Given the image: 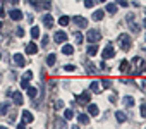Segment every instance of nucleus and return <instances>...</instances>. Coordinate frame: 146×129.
I'll use <instances>...</instances> for the list:
<instances>
[{"label": "nucleus", "mask_w": 146, "mask_h": 129, "mask_svg": "<svg viewBox=\"0 0 146 129\" xmlns=\"http://www.w3.org/2000/svg\"><path fill=\"white\" fill-rule=\"evenodd\" d=\"M14 64H16L17 67H24V66H26L24 55H23V53H14Z\"/></svg>", "instance_id": "423d86ee"}, {"label": "nucleus", "mask_w": 146, "mask_h": 129, "mask_svg": "<svg viewBox=\"0 0 146 129\" xmlns=\"http://www.w3.org/2000/svg\"><path fill=\"white\" fill-rule=\"evenodd\" d=\"M122 103L131 108V107H134V98H132V96H124V98H122Z\"/></svg>", "instance_id": "f3484780"}, {"label": "nucleus", "mask_w": 146, "mask_h": 129, "mask_svg": "<svg viewBox=\"0 0 146 129\" xmlns=\"http://www.w3.org/2000/svg\"><path fill=\"white\" fill-rule=\"evenodd\" d=\"M43 24H45L48 29L53 28V17H52L50 14H45V16H43Z\"/></svg>", "instance_id": "ddd939ff"}, {"label": "nucleus", "mask_w": 146, "mask_h": 129, "mask_svg": "<svg viewBox=\"0 0 146 129\" xmlns=\"http://www.w3.org/2000/svg\"><path fill=\"white\" fill-rule=\"evenodd\" d=\"M24 48H26V53H28V55H35V53L38 52V45H36L35 41H31V43H28V45H26Z\"/></svg>", "instance_id": "6e6552de"}, {"label": "nucleus", "mask_w": 146, "mask_h": 129, "mask_svg": "<svg viewBox=\"0 0 146 129\" xmlns=\"http://www.w3.org/2000/svg\"><path fill=\"white\" fill-rule=\"evenodd\" d=\"M0 29H2V21H0Z\"/></svg>", "instance_id": "de8ad7c7"}, {"label": "nucleus", "mask_w": 146, "mask_h": 129, "mask_svg": "<svg viewBox=\"0 0 146 129\" xmlns=\"http://www.w3.org/2000/svg\"><path fill=\"white\" fill-rule=\"evenodd\" d=\"M103 16H105L103 11H95V12H93V19H95V21H102Z\"/></svg>", "instance_id": "393cba45"}, {"label": "nucleus", "mask_w": 146, "mask_h": 129, "mask_svg": "<svg viewBox=\"0 0 146 129\" xmlns=\"http://www.w3.org/2000/svg\"><path fill=\"white\" fill-rule=\"evenodd\" d=\"M102 84H103L105 88H110V86H112V81H110V79H103V81H102Z\"/></svg>", "instance_id": "e433bc0d"}, {"label": "nucleus", "mask_w": 146, "mask_h": 129, "mask_svg": "<svg viewBox=\"0 0 146 129\" xmlns=\"http://www.w3.org/2000/svg\"><path fill=\"white\" fill-rule=\"evenodd\" d=\"M31 36H33L35 40L40 38V28H38V26H33V28H31Z\"/></svg>", "instance_id": "2f4dec72"}, {"label": "nucleus", "mask_w": 146, "mask_h": 129, "mask_svg": "<svg viewBox=\"0 0 146 129\" xmlns=\"http://www.w3.org/2000/svg\"><path fill=\"white\" fill-rule=\"evenodd\" d=\"M53 126H57V127H67V120H65V119H58V117H57V119L53 120Z\"/></svg>", "instance_id": "4be33fe9"}, {"label": "nucleus", "mask_w": 146, "mask_h": 129, "mask_svg": "<svg viewBox=\"0 0 146 129\" xmlns=\"http://www.w3.org/2000/svg\"><path fill=\"white\" fill-rule=\"evenodd\" d=\"M0 59H2V55H0Z\"/></svg>", "instance_id": "603ef678"}, {"label": "nucleus", "mask_w": 146, "mask_h": 129, "mask_svg": "<svg viewBox=\"0 0 146 129\" xmlns=\"http://www.w3.org/2000/svg\"><path fill=\"white\" fill-rule=\"evenodd\" d=\"M36 95H38V90H36L35 86H28V96H29V98H35Z\"/></svg>", "instance_id": "bb28decb"}, {"label": "nucleus", "mask_w": 146, "mask_h": 129, "mask_svg": "<svg viewBox=\"0 0 146 129\" xmlns=\"http://www.w3.org/2000/svg\"><path fill=\"white\" fill-rule=\"evenodd\" d=\"M24 78H26V79H31V78H33V72H31V71H28V72H26V76H24Z\"/></svg>", "instance_id": "37998d69"}, {"label": "nucleus", "mask_w": 146, "mask_h": 129, "mask_svg": "<svg viewBox=\"0 0 146 129\" xmlns=\"http://www.w3.org/2000/svg\"><path fill=\"white\" fill-rule=\"evenodd\" d=\"M78 120H79V124H83V126L90 124V117H88L86 114H79V115H78Z\"/></svg>", "instance_id": "a211bd4d"}, {"label": "nucleus", "mask_w": 146, "mask_h": 129, "mask_svg": "<svg viewBox=\"0 0 146 129\" xmlns=\"http://www.w3.org/2000/svg\"><path fill=\"white\" fill-rule=\"evenodd\" d=\"M141 117H146V103L141 105Z\"/></svg>", "instance_id": "58836bf2"}, {"label": "nucleus", "mask_w": 146, "mask_h": 129, "mask_svg": "<svg viewBox=\"0 0 146 129\" xmlns=\"http://www.w3.org/2000/svg\"><path fill=\"white\" fill-rule=\"evenodd\" d=\"M119 45H120V48H122L124 52H129V50H131V47H132V41H131L129 35L122 33V35L119 36Z\"/></svg>", "instance_id": "f03ea898"}, {"label": "nucleus", "mask_w": 146, "mask_h": 129, "mask_svg": "<svg viewBox=\"0 0 146 129\" xmlns=\"http://www.w3.org/2000/svg\"><path fill=\"white\" fill-rule=\"evenodd\" d=\"M4 16H5V11H4L2 7H0V17H4Z\"/></svg>", "instance_id": "a18cd8bd"}, {"label": "nucleus", "mask_w": 146, "mask_h": 129, "mask_svg": "<svg viewBox=\"0 0 146 129\" xmlns=\"http://www.w3.org/2000/svg\"><path fill=\"white\" fill-rule=\"evenodd\" d=\"M12 100H14L16 105H23V102H24V100H23V93H21V91H14V93H12Z\"/></svg>", "instance_id": "9d476101"}, {"label": "nucleus", "mask_w": 146, "mask_h": 129, "mask_svg": "<svg viewBox=\"0 0 146 129\" xmlns=\"http://www.w3.org/2000/svg\"><path fill=\"white\" fill-rule=\"evenodd\" d=\"M144 28H146V19H144Z\"/></svg>", "instance_id": "09e8293b"}, {"label": "nucleus", "mask_w": 146, "mask_h": 129, "mask_svg": "<svg viewBox=\"0 0 146 129\" xmlns=\"http://www.w3.org/2000/svg\"><path fill=\"white\" fill-rule=\"evenodd\" d=\"M115 117H117L119 122H125V120H127V115H125L122 110H117V112H115Z\"/></svg>", "instance_id": "412c9836"}, {"label": "nucleus", "mask_w": 146, "mask_h": 129, "mask_svg": "<svg viewBox=\"0 0 146 129\" xmlns=\"http://www.w3.org/2000/svg\"><path fill=\"white\" fill-rule=\"evenodd\" d=\"M100 38H102V33H100L98 29H91V31L88 33V41H90V43H98Z\"/></svg>", "instance_id": "20e7f679"}, {"label": "nucleus", "mask_w": 146, "mask_h": 129, "mask_svg": "<svg viewBox=\"0 0 146 129\" xmlns=\"http://www.w3.org/2000/svg\"><path fill=\"white\" fill-rule=\"evenodd\" d=\"M132 72L137 76V74H141V72H144V69H146V62L141 59V57H134L132 60Z\"/></svg>", "instance_id": "f257e3e1"}, {"label": "nucleus", "mask_w": 146, "mask_h": 129, "mask_svg": "<svg viewBox=\"0 0 146 129\" xmlns=\"http://www.w3.org/2000/svg\"><path fill=\"white\" fill-rule=\"evenodd\" d=\"M117 5H122V7H127V2H125V0H117Z\"/></svg>", "instance_id": "79ce46f5"}, {"label": "nucleus", "mask_w": 146, "mask_h": 129, "mask_svg": "<svg viewBox=\"0 0 146 129\" xmlns=\"http://www.w3.org/2000/svg\"><path fill=\"white\" fill-rule=\"evenodd\" d=\"M119 69H120V72H129V60H122Z\"/></svg>", "instance_id": "5701e85b"}, {"label": "nucleus", "mask_w": 146, "mask_h": 129, "mask_svg": "<svg viewBox=\"0 0 146 129\" xmlns=\"http://www.w3.org/2000/svg\"><path fill=\"white\" fill-rule=\"evenodd\" d=\"M53 108H55V110L64 108V102H62V100H57V102H55V105H53Z\"/></svg>", "instance_id": "473e14b6"}, {"label": "nucleus", "mask_w": 146, "mask_h": 129, "mask_svg": "<svg viewBox=\"0 0 146 129\" xmlns=\"http://www.w3.org/2000/svg\"><path fill=\"white\" fill-rule=\"evenodd\" d=\"M69 23H70V17H67V16H62V17L58 19V24H60V26H67Z\"/></svg>", "instance_id": "7c9ffc66"}, {"label": "nucleus", "mask_w": 146, "mask_h": 129, "mask_svg": "<svg viewBox=\"0 0 146 129\" xmlns=\"http://www.w3.org/2000/svg\"><path fill=\"white\" fill-rule=\"evenodd\" d=\"M115 55V50H113V47L108 43L107 47H105V50H103V53H102V57H103V60H107V59H112Z\"/></svg>", "instance_id": "39448f33"}, {"label": "nucleus", "mask_w": 146, "mask_h": 129, "mask_svg": "<svg viewBox=\"0 0 146 129\" xmlns=\"http://www.w3.org/2000/svg\"><path fill=\"white\" fill-rule=\"evenodd\" d=\"M86 71H88V74H95L96 72V67L93 66L91 62H86Z\"/></svg>", "instance_id": "c85d7f7f"}, {"label": "nucleus", "mask_w": 146, "mask_h": 129, "mask_svg": "<svg viewBox=\"0 0 146 129\" xmlns=\"http://www.w3.org/2000/svg\"><path fill=\"white\" fill-rule=\"evenodd\" d=\"M88 114H90V115H98V114H100V108H98L95 103H88Z\"/></svg>", "instance_id": "2eb2a0df"}, {"label": "nucleus", "mask_w": 146, "mask_h": 129, "mask_svg": "<svg viewBox=\"0 0 146 129\" xmlns=\"http://www.w3.org/2000/svg\"><path fill=\"white\" fill-rule=\"evenodd\" d=\"M72 117H74V112H72L70 108H65V112H64V119H65V120H70Z\"/></svg>", "instance_id": "c756f323"}, {"label": "nucleus", "mask_w": 146, "mask_h": 129, "mask_svg": "<svg viewBox=\"0 0 146 129\" xmlns=\"http://www.w3.org/2000/svg\"><path fill=\"white\" fill-rule=\"evenodd\" d=\"M105 11H107L108 14H115V12H117V4H107V5H105Z\"/></svg>", "instance_id": "aec40b11"}, {"label": "nucleus", "mask_w": 146, "mask_h": 129, "mask_svg": "<svg viewBox=\"0 0 146 129\" xmlns=\"http://www.w3.org/2000/svg\"><path fill=\"white\" fill-rule=\"evenodd\" d=\"M17 127H19V129H24V127H26V122H21V124H19Z\"/></svg>", "instance_id": "c03bdc74"}, {"label": "nucleus", "mask_w": 146, "mask_h": 129, "mask_svg": "<svg viewBox=\"0 0 146 129\" xmlns=\"http://www.w3.org/2000/svg\"><path fill=\"white\" fill-rule=\"evenodd\" d=\"M9 108H11V103H2L0 105V115H7Z\"/></svg>", "instance_id": "b1692460"}, {"label": "nucleus", "mask_w": 146, "mask_h": 129, "mask_svg": "<svg viewBox=\"0 0 146 129\" xmlns=\"http://www.w3.org/2000/svg\"><path fill=\"white\" fill-rule=\"evenodd\" d=\"M100 2H107V0H100Z\"/></svg>", "instance_id": "8fccbe9b"}, {"label": "nucleus", "mask_w": 146, "mask_h": 129, "mask_svg": "<svg viewBox=\"0 0 146 129\" xmlns=\"http://www.w3.org/2000/svg\"><path fill=\"white\" fill-rule=\"evenodd\" d=\"M76 41L78 43H83V35L81 33H76Z\"/></svg>", "instance_id": "ea45409f"}, {"label": "nucleus", "mask_w": 146, "mask_h": 129, "mask_svg": "<svg viewBox=\"0 0 146 129\" xmlns=\"http://www.w3.org/2000/svg\"><path fill=\"white\" fill-rule=\"evenodd\" d=\"M9 2H11L12 5H16V4H19V0H9Z\"/></svg>", "instance_id": "49530a36"}, {"label": "nucleus", "mask_w": 146, "mask_h": 129, "mask_svg": "<svg viewBox=\"0 0 146 129\" xmlns=\"http://www.w3.org/2000/svg\"><path fill=\"white\" fill-rule=\"evenodd\" d=\"M21 115H23V122H26V124H31V122L35 120L33 114H31V112H28V110H24V112H23Z\"/></svg>", "instance_id": "9b49d317"}, {"label": "nucleus", "mask_w": 146, "mask_h": 129, "mask_svg": "<svg viewBox=\"0 0 146 129\" xmlns=\"http://www.w3.org/2000/svg\"><path fill=\"white\" fill-rule=\"evenodd\" d=\"M9 16H11V19H14V21H21V19H23V12H21V11H17V9L11 11V12H9Z\"/></svg>", "instance_id": "f8f14e48"}, {"label": "nucleus", "mask_w": 146, "mask_h": 129, "mask_svg": "<svg viewBox=\"0 0 146 129\" xmlns=\"http://www.w3.org/2000/svg\"><path fill=\"white\" fill-rule=\"evenodd\" d=\"M125 23H127V26H129V29H131V33H139V24L134 21V14H127L125 16Z\"/></svg>", "instance_id": "7ed1b4c3"}, {"label": "nucleus", "mask_w": 146, "mask_h": 129, "mask_svg": "<svg viewBox=\"0 0 146 129\" xmlns=\"http://www.w3.org/2000/svg\"><path fill=\"white\" fill-rule=\"evenodd\" d=\"M0 81H2V78H0Z\"/></svg>", "instance_id": "3c124183"}, {"label": "nucleus", "mask_w": 146, "mask_h": 129, "mask_svg": "<svg viewBox=\"0 0 146 129\" xmlns=\"http://www.w3.org/2000/svg\"><path fill=\"white\" fill-rule=\"evenodd\" d=\"M53 40H55L57 43H64V41H67V33H64V31H57V33L53 35Z\"/></svg>", "instance_id": "0eeeda50"}, {"label": "nucleus", "mask_w": 146, "mask_h": 129, "mask_svg": "<svg viewBox=\"0 0 146 129\" xmlns=\"http://www.w3.org/2000/svg\"><path fill=\"white\" fill-rule=\"evenodd\" d=\"M55 60H57L55 53H50V55L46 57V66H55Z\"/></svg>", "instance_id": "cd10ccee"}, {"label": "nucleus", "mask_w": 146, "mask_h": 129, "mask_svg": "<svg viewBox=\"0 0 146 129\" xmlns=\"http://www.w3.org/2000/svg\"><path fill=\"white\" fill-rule=\"evenodd\" d=\"M74 23H76L79 28H86V26H88V19H86V17H83V16L74 17Z\"/></svg>", "instance_id": "1a4fd4ad"}, {"label": "nucleus", "mask_w": 146, "mask_h": 129, "mask_svg": "<svg viewBox=\"0 0 146 129\" xmlns=\"http://www.w3.org/2000/svg\"><path fill=\"white\" fill-rule=\"evenodd\" d=\"M67 72H72V71H76V67L74 66H72V64H69V66H67V64H65V67H64Z\"/></svg>", "instance_id": "c9c22d12"}, {"label": "nucleus", "mask_w": 146, "mask_h": 129, "mask_svg": "<svg viewBox=\"0 0 146 129\" xmlns=\"http://www.w3.org/2000/svg\"><path fill=\"white\" fill-rule=\"evenodd\" d=\"M28 81H29V79H26V78H23V79H21V86H23L24 90H28V86H29V83H28Z\"/></svg>", "instance_id": "72a5a7b5"}, {"label": "nucleus", "mask_w": 146, "mask_h": 129, "mask_svg": "<svg viewBox=\"0 0 146 129\" xmlns=\"http://www.w3.org/2000/svg\"><path fill=\"white\" fill-rule=\"evenodd\" d=\"M95 5V0H84V7H88V9H91Z\"/></svg>", "instance_id": "f704fd0d"}, {"label": "nucleus", "mask_w": 146, "mask_h": 129, "mask_svg": "<svg viewBox=\"0 0 146 129\" xmlns=\"http://www.w3.org/2000/svg\"><path fill=\"white\" fill-rule=\"evenodd\" d=\"M144 50H146V47H144Z\"/></svg>", "instance_id": "864d4df0"}, {"label": "nucleus", "mask_w": 146, "mask_h": 129, "mask_svg": "<svg viewBox=\"0 0 146 129\" xmlns=\"http://www.w3.org/2000/svg\"><path fill=\"white\" fill-rule=\"evenodd\" d=\"M62 53H64V55H72V53H74V47L64 45V47H62Z\"/></svg>", "instance_id": "6ab92c4d"}, {"label": "nucleus", "mask_w": 146, "mask_h": 129, "mask_svg": "<svg viewBox=\"0 0 146 129\" xmlns=\"http://www.w3.org/2000/svg\"><path fill=\"white\" fill-rule=\"evenodd\" d=\"M48 45V36H43V40H41V47H46Z\"/></svg>", "instance_id": "a19ab883"}, {"label": "nucleus", "mask_w": 146, "mask_h": 129, "mask_svg": "<svg viewBox=\"0 0 146 129\" xmlns=\"http://www.w3.org/2000/svg\"><path fill=\"white\" fill-rule=\"evenodd\" d=\"M90 88H91V91H95V93H100V91H102V88H100V83H98V81H93V83L90 84Z\"/></svg>", "instance_id": "a878e982"}, {"label": "nucleus", "mask_w": 146, "mask_h": 129, "mask_svg": "<svg viewBox=\"0 0 146 129\" xmlns=\"http://www.w3.org/2000/svg\"><path fill=\"white\" fill-rule=\"evenodd\" d=\"M79 102H81V103H90V102H91V95H90V91H83L81 96H79Z\"/></svg>", "instance_id": "4468645a"}, {"label": "nucleus", "mask_w": 146, "mask_h": 129, "mask_svg": "<svg viewBox=\"0 0 146 129\" xmlns=\"http://www.w3.org/2000/svg\"><path fill=\"white\" fill-rule=\"evenodd\" d=\"M16 35H17L19 38H21V36H24V29H23V28H17V29H16Z\"/></svg>", "instance_id": "4c0bfd02"}, {"label": "nucleus", "mask_w": 146, "mask_h": 129, "mask_svg": "<svg viewBox=\"0 0 146 129\" xmlns=\"http://www.w3.org/2000/svg\"><path fill=\"white\" fill-rule=\"evenodd\" d=\"M96 53H98V47H96V43H91V47H88V55L95 57Z\"/></svg>", "instance_id": "dca6fc26"}]
</instances>
